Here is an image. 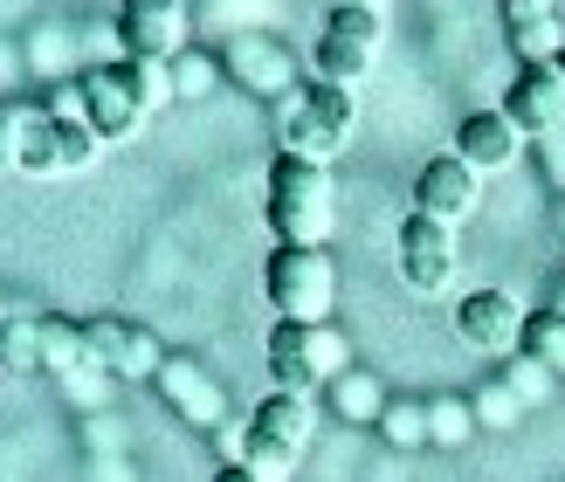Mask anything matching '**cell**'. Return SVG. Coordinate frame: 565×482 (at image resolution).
Segmentation results:
<instances>
[{"mask_svg": "<svg viewBox=\"0 0 565 482\" xmlns=\"http://www.w3.org/2000/svg\"><path fill=\"white\" fill-rule=\"evenodd\" d=\"M0 379H8V365H0Z\"/></svg>", "mask_w": 565, "mask_h": 482, "instance_id": "obj_34", "label": "cell"}, {"mask_svg": "<svg viewBox=\"0 0 565 482\" xmlns=\"http://www.w3.org/2000/svg\"><path fill=\"white\" fill-rule=\"evenodd\" d=\"M352 118H359L352 90H338V83H310V90L290 104L282 152H297V159H310V165H331L338 152L352 146Z\"/></svg>", "mask_w": 565, "mask_h": 482, "instance_id": "obj_3", "label": "cell"}, {"mask_svg": "<svg viewBox=\"0 0 565 482\" xmlns=\"http://www.w3.org/2000/svg\"><path fill=\"white\" fill-rule=\"evenodd\" d=\"M476 207H483V173H469L456 152H441L414 173V214L441 221V228H462V221H476Z\"/></svg>", "mask_w": 565, "mask_h": 482, "instance_id": "obj_12", "label": "cell"}, {"mask_svg": "<svg viewBox=\"0 0 565 482\" xmlns=\"http://www.w3.org/2000/svg\"><path fill=\"white\" fill-rule=\"evenodd\" d=\"M118 42L125 63H173L186 49V8L180 0H118Z\"/></svg>", "mask_w": 565, "mask_h": 482, "instance_id": "obj_10", "label": "cell"}, {"mask_svg": "<svg viewBox=\"0 0 565 482\" xmlns=\"http://www.w3.org/2000/svg\"><path fill=\"white\" fill-rule=\"evenodd\" d=\"M393 269H401V282L414 297H441L448 276H456V228H441V221L407 207L401 235H393Z\"/></svg>", "mask_w": 565, "mask_h": 482, "instance_id": "obj_5", "label": "cell"}, {"mask_svg": "<svg viewBox=\"0 0 565 482\" xmlns=\"http://www.w3.org/2000/svg\"><path fill=\"white\" fill-rule=\"evenodd\" d=\"M380 55V14L373 8H345L338 0L324 35H318V55H310V69H318V83H338V90H352V83L373 69Z\"/></svg>", "mask_w": 565, "mask_h": 482, "instance_id": "obj_4", "label": "cell"}, {"mask_svg": "<svg viewBox=\"0 0 565 482\" xmlns=\"http://www.w3.org/2000/svg\"><path fill=\"white\" fill-rule=\"evenodd\" d=\"M331 407L345 414V420H380L386 414V393L373 373H345V379H331Z\"/></svg>", "mask_w": 565, "mask_h": 482, "instance_id": "obj_21", "label": "cell"}, {"mask_svg": "<svg viewBox=\"0 0 565 482\" xmlns=\"http://www.w3.org/2000/svg\"><path fill=\"white\" fill-rule=\"evenodd\" d=\"M159 400L173 407L186 428H201V435H221L228 428V393H221V379L207 373L201 358H186V352H166V365H159Z\"/></svg>", "mask_w": 565, "mask_h": 482, "instance_id": "obj_8", "label": "cell"}, {"mask_svg": "<svg viewBox=\"0 0 565 482\" xmlns=\"http://www.w3.org/2000/svg\"><path fill=\"white\" fill-rule=\"evenodd\" d=\"M345 8H373V14H380V0H345Z\"/></svg>", "mask_w": 565, "mask_h": 482, "instance_id": "obj_31", "label": "cell"}, {"mask_svg": "<svg viewBox=\"0 0 565 482\" xmlns=\"http://www.w3.org/2000/svg\"><path fill=\"white\" fill-rule=\"evenodd\" d=\"M83 345H90V358L110 379H159V365H166L159 338L146 324H125V318H90L83 324Z\"/></svg>", "mask_w": 565, "mask_h": 482, "instance_id": "obj_13", "label": "cell"}, {"mask_svg": "<svg viewBox=\"0 0 565 482\" xmlns=\"http://www.w3.org/2000/svg\"><path fill=\"white\" fill-rule=\"evenodd\" d=\"M248 428H263V435H276L282 448H297V456H303V441L318 435V407H310V393H269Z\"/></svg>", "mask_w": 565, "mask_h": 482, "instance_id": "obj_16", "label": "cell"}, {"mask_svg": "<svg viewBox=\"0 0 565 482\" xmlns=\"http://www.w3.org/2000/svg\"><path fill=\"white\" fill-rule=\"evenodd\" d=\"M386 448H428V407L420 400H386V414L373 420Z\"/></svg>", "mask_w": 565, "mask_h": 482, "instance_id": "obj_20", "label": "cell"}, {"mask_svg": "<svg viewBox=\"0 0 565 482\" xmlns=\"http://www.w3.org/2000/svg\"><path fill=\"white\" fill-rule=\"evenodd\" d=\"M269 235L276 248H324L331 242V221H338V201H331V173L310 165L297 152H276L269 165Z\"/></svg>", "mask_w": 565, "mask_h": 482, "instance_id": "obj_1", "label": "cell"}, {"mask_svg": "<svg viewBox=\"0 0 565 482\" xmlns=\"http://www.w3.org/2000/svg\"><path fill=\"white\" fill-rule=\"evenodd\" d=\"M131 83H138V104H146V118L159 104H173V69L166 63H131Z\"/></svg>", "mask_w": 565, "mask_h": 482, "instance_id": "obj_28", "label": "cell"}, {"mask_svg": "<svg viewBox=\"0 0 565 482\" xmlns=\"http://www.w3.org/2000/svg\"><path fill=\"white\" fill-rule=\"evenodd\" d=\"M0 365H8V379L42 373V318L35 310H14L8 318V331H0Z\"/></svg>", "mask_w": 565, "mask_h": 482, "instance_id": "obj_18", "label": "cell"}, {"mask_svg": "<svg viewBox=\"0 0 565 482\" xmlns=\"http://www.w3.org/2000/svg\"><path fill=\"white\" fill-rule=\"evenodd\" d=\"M76 365H97L90 345H83V324H70V318H42V373L76 379Z\"/></svg>", "mask_w": 565, "mask_h": 482, "instance_id": "obj_17", "label": "cell"}, {"mask_svg": "<svg viewBox=\"0 0 565 482\" xmlns=\"http://www.w3.org/2000/svg\"><path fill=\"white\" fill-rule=\"evenodd\" d=\"M558 69H565V55H558Z\"/></svg>", "mask_w": 565, "mask_h": 482, "instance_id": "obj_35", "label": "cell"}, {"mask_svg": "<svg viewBox=\"0 0 565 482\" xmlns=\"http://www.w3.org/2000/svg\"><path fill=\"white\" fill-rule=\"evenodd\" d=\"M524 324H531V310L511 290H469L456 303V338L469 352H483V358H518L524 352Z\"/></svg>", "mask_w": 565, "mask_h": 482, "instance_id": "obj_6", "label": "cell"}, {"mask_svg": "<svg viewBox=\"0 0 565 482\" xmlns=\"http://www.w3.org/2000/svg\"><path fill=\"white\" fill-rule=\"evenodd\" d=\"M552 310H565V282H558V297H552Z\"/></svg>", "mask_w": 565, "mask_h": 482, "instance_id": "obj_32", "label": "cell"}, {"mask_svg": "<svg viewBox=\"0 0 565 482\" xmlns=\"http://www.w3.org/2000/svg\"><path fill=\"white\" fill-rule=\"evenodd\" d=\"M497 379L511 386V393H518L524 407H545V400H552V386H558V373H552V365H539V358H531V352H518V358H503V373H497Z\"/></svg>", "mask_w": 565, "mask_h": 482, "instance_id": "obj_24", "label": "cell"}, {"mask_svg": "<svg viewBox=\"0 0 565 482\" xmlns=\"http://www.w3.org/2000/svg\"><path fill=\"white\" fill-rule=\"evenodd\" d=\"M76 97H83V125H90L104 146H110V138H131L138 125H146L131 63H90V69L76 76Z\"/></svg>", "mask_w": 565, "mask_h": 482, "instance_id": "obj_7", "label": "cell"}, {"mask_svg": "<svg viewBox=\"0 0 565 482\" xmlns=\"http://www.w3.org/2000/svg\"><path fill=\"white\" fill-rule=\"evenodd\" d=\"M8 318H14V310H8V303H0V331H8Z\"/></svg>", "mask_w": 565, "mask_h": 482, "instance_id": "obj_33", "label": "cell"}, {"mask_svg": "<svg viewBox=\"0 0 565 482\" xmlns=\"http://www.w3.org/2000/svg\"><path fill=\"white\" fill-rule=\"evenodd\" d=\"M469 441H476L469 393H441V400H428V448H469Z\"/></svg>", "mask_w": 565, "mask_h": 482, "instance_id": "obj_19", "label": "cell"}, {"mask_svg": "<svg viewBox=\"0 0 565 482\" xmlns=\"http://www.w3.org/2000/svg\"><path fill=\"white\" fill-rule=\"evenodd\" d=\"M242 469L256 475V482H282L297 469V448H282L276 435H263V428H248V441H242Z\"/></svg>", "mask_w": 565, "mask_h": 482, "instance_id": "obj_23", "label": "cell"}, {"mask_svg": "<svg viewBox=\"0 0 565 482\" xmlns=\"http://www.w3.org/2000/svg\"><path fill=\"white\" fill-rule=\"evenodd\" d=\"M469 407H476V428H497V435L524 420V400H518V393L503 386V379H483V386L469 393Z\"/></svg>", "mask_w": 565, "mask_h": 482, "instance_id": "obj_26", "label": "cell"}, {"mask_svg": "<svg viewBox=\"0 0 565 482\" xmlns=\"http://www.w3.org/2000/svg\"><path fill=\"white\" fill-rule=\"evenodd\" d=\"M558 21V0H503V28L511 35H531V28H552Z\"/></svg>", "mask_w": 565, "mask_h": 482, "instance_id": "obj_29", "label": "cell"}, {"mask_svg": "<svg viewBox=\"0 0 565 482\" xmlns=\"http://www.w3.org/2000/svg\"><path fill=\"white\" fill-rule=\"evenodd\" d=\"M524 352L552 365V373L565 379V310H531V324H524Z\"/></svg>", "mask_w": 565, "mask_h": 482, "instance_id": "obj_22", "label": "cell"}, {"mask_svg": "<svg viewBox=\"0 0 565 482\" xmlns=\"http://www.w3.org/2000/svg\"><path fill=\"white\" fill-rule=\"evenodd\" d=\"M497 110L518 125V138H558V131H565V69H558V63L518 69Z\"/></svg>", "mask_w": 565, "mask_h": 482, "instance_id": "obj_11", "label": "cell"}, {"mask_svg": "<svg viewBox=\"0 0 565 482\" xmlns=\"http://www.w3.org/2000/svg\"><path fill=\"white\" fill-rule=\"evenodd\" d=\"M269 310H282L290 324H331L338 310V263L331 248H276L263 269Z\"/></svg>", "mask_w": 565, "mask_h": 482, "instance_id": "obj_2", "label": "cell"}, {"mask_svg": "<svg viewBox=\"0 0 565 482\" xmlns=\"http://www.w3.org/2000/svg\"><path fill=\"white\" fill-rule=\"evenodd\" d=\"M214 482H256V475H248L242 462H221V469H214Z\"/></svg>", "mask_w": 565, "mask_h": 482, "instance_id": "obj_30", "label": "cell"}, {"mask_svg": "<svg viewBox=\"0 0 565 482\" xmlns=\"http://www.w3.org/2000/svg\"><path fill=\"white\" fill-rule=\"evenodd\" d=\"M269 379H276V393H318V365H310V324L276 318V331H269Z\"/></svg>", "mask_w": 565, "mask_h": 482, "instance_id": "obj_15", "label": "cell"}, {"mask_svg": "<svg viewBox=\"0 0 565 482\" xmlns=\"http://www.w3.org/2000/svg\"><path fill=\"white\" fill-rule=\"evenodd\" d=\"M166 69H173V97H214L221 90V63L207 49H180Z\"/></svg>", "mask_w": 565, "mask_h": 482, "instance_id": "obj_25", "label": "cell"}, {"mask_svg": "<svg viewBox=\"0 0 565 482\" xmlns=\"http://www.w3.org/2000/svg\"><path fill=\"white\" fill-rule=\"evenodd\" d=\"M97 152H104V138L83 118H55V173H83Z\"/></svg>", "mask_w": 565, "mask_h": 482, "instance_id": "obj_27", "label": "cell"}, {"mask_svg": "<svg viewBox=\"0 0 565 482\" xmlns=\"http://www.w3.org/2000/svg\"><path fill=\"white\" fill-rule=\"evenodd\" d=\"M518 152H524V138L503 110H469L456 125V159L469 173H503V165H518Z\"/></svg>", "mask_w": 565, "mask_h": 482, "instance_id": "obj_14", "label": "cell"}, {"mask_svg": "<svg viewBox=\"0 0 565 482\" xmlns=\"http://www.w3.org/2000/svg\"><path fill=\"white\" fill-rule=\"evenodd\" d=\"M0 173H55V118L42 97H0Z\"/></svg>", "mask_w": 565, "mask_h": 482, "instance_id": "obj_9", "label": "cell"}]
</instances>
